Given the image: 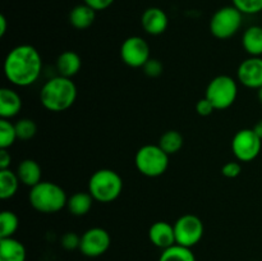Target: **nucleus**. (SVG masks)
<instances>
[{
  "label": "nucleus",
  "instance_id": "nucleus-1",
  "mask_svg": "<svg viewBox=\"0 0 262 261\" xmlns=\"http://www.w3.org/2000/svg\"><path fill=\"white\" fill-rule=\"evenodd\" d=\"M42 72V58L37 49L28 44L18 45L4 59V74L17 87H27L37 82Z\"/></svg>",
  "mask_w": 262,
  "mask_h": 261
},
{
  "label": "nucleus",
  "instance_id": "nucleus-2",
  "mask_svg": "<svg viewBox=\"0 0 262 261\" xmlns=\"http://www.w3.org/2000/svg\"><path fill=\"white\" fill-rule=\"evenodd\" d=\"M77 99V87L72 78L56 76L43 83L40 101L46 110L61 113L68 110Z\"/></svg>",
  "mask_w": 262,
  "mask_h": 261
},
{
  "label": "nucleus",
  "instance_id": "nucleus-3",
  "mask_svg": "<svg viewBox=\"0 0 262 261\" xmlns=\"http://www.w3.org/2000/svg\"><path fill=\"white\" fill-rule=\"evenodd\" d=\"M30 204L36 211L42 214H55L67 207L66 191L54 182H42L32 187L28 194Z\"/></svg>",
  "mask_w": 262,
  "mask_h": 261
},
{
  "label": "nucleus",
  "instance_id": "nucleus-4",
  "mask_svg": "<svg viewBox=\"0 0 262 261\" xmlns=\"http://www.w3.org/2000/svg\"><path fill=\"white\" fill-rule=\"evenodd\" d=\"M123 191V179L113 169H99L89 181V192L95 201L109 204L115 201Z\"/></svg>",
  "mask_w": 262,
  "mask_h": 261
},
{
  "label": "nucleus",
  "instance_id": "nucleus-5",
  "mask_svg": "<svg viewBox=\"0 0 262 261\" xmlns=\"http://www.w3.org/2000/svg\"><path fill=\"white\" fill-rule=\"evenodd\" d=\"M136 168L142 176L156 178L163 176L169 166V155L159 145H145L135 156Z\"/></svg>",
  "mask_w": 262,
  "mask_h": 261
},
{
  "label": "nucleus",
  "instance_id": "nucleus-6",
  "mask_svg": "<svg viewBox=\"0 0 262 261\" xmlns=\"http://www.w3.org/2000/svg\"><path fill=\"white\" fill-rule=\"evenodd\" d=\"M243 13L234 5H228L217 9L210 19V32L219 40L233 37L242 27Z\"/></svg>",
  "mask_w": 262,
  "mask_h": 261
},
{
  "label": "nucleus",
  "instance_id": "nucleus-7",
  "mask_svg": "<svg viewBox=\"0 0 262 261\" xmlns=\"http://www.w3.org/2000/svg\"><path fill=\"white\" fill-rule=\"evenodd\" d=\"M238 96V84L233 77L220 74L207 84L206 99L211 101L215 110H225L232 106Z\"/></svg>",
  "mask_w": 262,
  "mask_h": 261
},
{
  "label": "nucleus",
  "instance_id": "nucleus-8",
  "mask_svg": "<svg viewBox=\"0 0 262 261\" xmlns=\"http://www.w3.org/2000/svg\"><path fill=\"white\" fill-rule=\"evenodd\" d=\"M177 245L192 248L202 240L205 233V227L202 220L193 214L182 215L174 223Z\"/></svg>",
  "mask_w": 262,
  "mask_h": 261
},
{
  "label": "nucleus",
  "instance_id": "nucleus-9",
  "mask_svg": "<svg viewBox=\"0 0 262 261\" xmlns=\"http://www.w3.org/2000/svg\"><path fill=\"white\" fill-rule=\"evenodd\" d=\"M262 140L255 133V130L246 128L238 130L232 140L233 155L237 160L250 163L255 160L261 153Z\"/></svg>",
  "mask_w": 262,
  "mask_h": 261
},
{
  "label": "nucleus",
  "instance_id": "nucleus-10",
  "mask_svg": "<svg viewBox=\"0 0 262 261\" xmlns=\"http://www.w3.org/2000/svg\"><path fill=\"white\" fill-rule=\"evenodd\" d=\"M120 58L130 68H142L150 59V46L141 36H130L120 46Z\"/></svg>",
  "mask_w": 262,
  "mask_h": 261
},
{
  "label": "nucleus",
  "instance_id": "nucleus-11",
  "mask_svg": "<svg viewBox=\"0 0 262 261\" xmlns=\"http://www.w3.org/2000/svg\"><path fill=\"white\" fill-rule=\"evenodd\" d=\"M110 243L112 238L107 230H105L104 228L94 227L87 229L81 235L79 251L87 257H99L109 250Z\"/></svg>",
  "mask_w": 262,
  "mask_h": 261
},
{
  "label": "nucleus",
  "instance_id": "nucleus-12",
  "mask_svg": "<svg viewBox=\"0 0 262 261\" xmlns=\"http://www.w3.org/2000/svg\"><path fill=\"white\" fill-rule=\"evenodd\" d=\"M237 78L243 86L248 89L258 90L262 87V58L250 56L239 64Z\"/></svg>",
  "mask_w": 262,
  "mask_h": 261
},
{
  "label": "nucleus",
  "instance_id": "nucleus-13",
  "mask_svg": "<svg viewBox=\"0 0 262 261\" xmlns=\"http://www.w3.org/2000/svg\"><path fill=\"white\" fill-rule=\"evenodd\" d=\"M141 25L148 35L158 36L166 31L169 25V18L161 8L151 7L142 13Z\"/></svg>",
  "mask_w": 262,
  "mask_h": 261
},
{
  "label": "nucleus",
  "instance_id": "nucleus-14",
  "mask_svg": "<svg viewBox=\"0 0 262 261\" xmlns=\"http://www.w3.org/2000/svg\"><path fill=\"white\" fill-rule=\"evenodd\" d=\"M148 240L156 247L165 250L176 245L174 225L168 222H156L148 229Z\"/></svg>",
  "mask_w": 262,
  "mask_h": 261
},
{
  "label": "nucleus",
  "instance_id": "nucleus-15",
  "mask_svg": "<svg viewBox=\"0 0 262 261\" xmlns=\"http://www.w3.org/2000/svg\"><path fill=\"white\" fill-rule=\"evenodd\" d=\"M22 109V99L17 91L8 87L0 90V117L3 119H10L19 114Z\"/></svg>",
  "mask_w": 262,
  "mask_h": 261
},
{
  "label": "nucleus",
  "instance_id": "nucleus-16",
  "mask_svg": "<svg viewBox=\"0 0 262 261\" xmlns=\"http://www.w3.org/2000/svg\"><path fill=\"white\" fill-rule=\"evenodd\" d=\"M15 173H17L20 183L31 187V188L40 183L41 177H42V170H41L40 164L33 160V159H25L23 161H20L18 164Z\"/></svg>",
  "mask_w": 262,
  "mask_h": 261
},
{
  "label": "nucleus",
  "instance_id": "nucleus-17",
  "mask_svg": "<svg viewBox=\"0 0 262 261\" xmlns=\"http://www.w3.org/2000/svg\"><path fill=\"white\" fill-rule=\"evenodd\" d=\"M82 67V59L77 53L71 50L63 51L56 59V71L59 76L72 78L79 72Z\"/></svg>",
  "mask_w": 262,
  "mask_h": 261
},
{
  "label": "nucleus",
  "instance_id": "nucleus-18",
  "mask_svg": "<svg viewBox=\"0 0 262 261\" xmlns=\"http://www.w3.org/2000/svg\"><path fill=\"white\" fill-rule=\"evenodd\" d=\"M96 18V10L87 4H78L69 12V23L76 30H87L91 27Z\"/></svg>",
  "mask_w": 262,
  "mask_h": 261
},
{
  "label": "nucleus",
  "instance_id": "nucleus-19",
  "mask_svg": "<svg viewBox=\"0 0 262 261\" xmlns=\"http://www.w3.org/2000/svg\"><path fill=\"white\" fill-rule=\"evenodd\" d=\"M0 261H26V248L15 238H0Z\"/></svg>",
  "mask_w": 262,
  "mask_h": 261
},
{
  "label": "nucleus",
  "instance_id": "nucleus-20",
  "mask_svg": "<svg viewBox=\"0 0 262 261\" xmlns=\"http://www.w3.org/2000/svg\"><path fill=\"white\" fill-rule=\"evenodd\" d=\"M242 46L250 56L262 55V27L251 26L242 36Z\"/></svg>",
  "mask_w": 262,
  "mask_h": 261
},
{
  "label": "nucleus",
  "instance_id": "nucleus-21",
  "mask_svg": "<svg viewBox=\"0 0 262 261\" xmlns=\"http://www.w3.org/2000/svg\"><path fill=\"white\" fill-rule=\"evenodd\" d=\"M94 201V197L90 194V192H77L68 197L67 209L74 216H83V215L89 214Z\"/></svg>",
  "mask_w": 262,
  "mask_h": 261
},
{
  "label": "nucleus",
  "instance_id": "nucleus-22",
  "mask_svg": "<svg viewBox=\"0 0 262 261\" xmlns=\"http://www.w3.org/2000/svg\"><path fill=\"white\" fill-rule=\"evenodd\" d=\"M19 178L17 173L10 169H0V197L3 200L12 199L19 187Z\"/></svg>",
  "mask_w": 262,
  "mask_h": 261
},
{
  "label": "nucleus",
  "instance_id": "nucleus-23",
  "mask_svg": "<svg viewBox=\"0 0 262 261\" xmlns=\"http://www.w3.org/2000/svg\"><path fill=\"white\" fill-rule=\"evenodd\" d=\"M159 261H196V256L191 248L181 245H174L161 252Z\"/></svg>",
  "mask_w": 262,
  "mask_h": 261
},
{
  "label": "nucleus",
  "instance_id": "nucleus-24",
  "mask_svg": "<svg viewBox=\"0 0 262 261\" xmlns=\"http://www.w3.org/2000/svg\"><path fill=\"white\" fill-rule=\"evenodd\" d=\"M183 136L178 130H166L164 135H161L159 140V146L165 151L168 155L177 154L182 147H183Z\"/></svg>",
  "mask_w": 262,
  "mask_h": 261
},
{
  "label": "nucleus",
  "instance_id": "nucleus-25",
  "mask_svg": "<svg viewBox=\"0 0 262 261\" xmlns=\"http://www.w3.org/2000/svg\"><path fill=\"white\" fill-rule=\"evenodd\" d=\"M19 227V219L10 210H4L0 214V238H9L14 235Z\"/></svg>",
  "mask_w": 262,
  "mask_h": 261
},
{
  "label": "nucleus",
  "instance_id": "nucleus-26",
  "mask_svg": "<svg viewBox=\"0 0 262 261\" xmlns=\"http://www.w3.org/2000/svg\"><path fill=\"white\" fill-rule=\"evenodd\" d=\"M17 137L15 124H13L9 119L0 120V148H9L14 145Z\"/></svg>",
  "mask_w": 262,
  "mask_h": 261
},
{
  "label": "nucleus",
  "instance_id": "nucleus-27",
  "mask_svg": "<svg viewBox=\"0 0 262 261\" xmlns=\"http://www.w3.org/2000/svg\"><path fill=\"white\" fill-rule=\"evenodd\" d=\"M15 130H17L18 140L28 141L35 137L37 132V125L30 118H22L15 123Z\"/></svg>",
  "mask_w": 262,
  "mask_h": 261
},
{
  "label": "nucleus",
  "instance_id": "nucleus-28",
  "mask_svg": "<svg viewBox=\"0 0 262 261\" xmlns=\"http://www.w3.org/2000/svg\"><path fill=\"white\" fill-rule=\"evenodd\" d=\"M232 5L243 14H257L262 12V0H232Z\"/></svg>",
  "mask_w": 262,
  "mask_h": 261
},
{
  "label": "nucleus",
  "instance_id": "nucleus-29",
  "mask_svg": "<svg viewBox=\"0 0 262 261\" xmlns=\"http://www.w3.org/2000/svg\"><path fill=\"white\" fill-rule=\"evenodd\" d=\"M60 243L66 250L73 251L78 248L81 245V237H79L77 233L74 232H67L66 234H63V237L60 238Z\"/></svg>",
  "mask_w": 262,
  "mask_h": 261
},
{
  "label": "nucleus",
  "instance_id": "nucleus-30",
  "mask_svg": "<svg viewBox=\"0 0 262 261\" xmlns=\"http://www.w3.org/2000/svg\"><path fill=\"white\" fill-rule=\"evenodd\" d=\"M143 72L146 73V76L148 77H152V78H155V77H159L161 73H163V64H161V61H159L158 59H152L150 58L147 61H146L145 66L142 67Z\"/></svg>",
  "mask_w": 262,
  "mask_h": 261
},
{
  "label": "nucleus",
  "instance_id": "nucleus-31",
  "mask_svg": "<svg viewBox=\"0 0 262 261\" xmlns=\"http://www.w3.org/2000/svg\"><path fill=\"white\" fill-rule=\"evenodd\" d=\"M241 171H242V168H241L238 161H230V163L223 165L222 168V174L227 178H235V177L239 176Z\"/></svg>",
  "mask_w": 262,
  "mask_h": 261
},
{
  "label": "nucleus",
  "instance_id": "nucleus-32",
  "mask_svg": "<svg viewBox=\"0 0 262 261\" xmlns=\"http://www.w3.org/2000/svg\"><path fill=\"white\" fill-rule=\"evenodd\" d=\"M196 110L201 117H207V115H210L212 112H214L215 107L209 99L204 97V99H201L196 104Z\"/></svg>",
  "mask_w": 262,
  "mask_h": 261
},
{
  "label": "nucleus",
  "instance_id": "nucleus-33",
  "mask_svg": "<svg viewBox=\"0 0 262 261\" xmlns=\"http://www.w3.org/2000/svg\"><path fill=\"white\" fill-rule=\"evenodd\" d=\"M115 0H83L84 4L90 5L92 9H95L96 12H100V10H105L109 7H112L113 3Z\"/></svg>",
  "mask_w": 262,
  "mask_h": 261
},
{
  "label": "nucleus",
  "instance_id": "nucleus-34",
  "mask_svg": "<svg viewBox=\"0 0 262 261\" xmlns=\"http://www.w3.org/2000/svg\"><path fill=\"white\" fill-rule=\"evenodd\" d=\"M12 163V155L8 148H0V169H9Z\"/></svg>",
  "mask_w": 262,
  "mask_h": 261
},
{
  "label": "nucleus",
  "instance_id": "nucleus-35",
  "mask_svg": "<svg viewBox=\"0 0 262 261\" xmlns=\"http://www.w3.org/2000/svg\"><path fill=\"white\" fill-rule=\"evenodd\" d=\"M7 27H8V22L7 18H5L4 14H0V37L5 35L7 32Z\"/></svg>",
  "mask_w": 262,
  "mask_h": 261
},
{
  "label": "nucleus",
  "instance_id": "nucleus-36",
  "mask_svg": "<svg viewBox=\"0 0 262 261\" xmlns=\"http://www.w3.org/2000/svg\"><path fill=\"white\" fill-rule=\"evenodd\" d=\"M252 129L255 130V133H256V135H257L258 137H260L261 140H262V119H260V120H258L257 123H256V124H255V127H253Z\"/></svg>",
  "mask_w": 262,
  "mask_h": 261
},
{
  "label": "nucleus",
  "instance_id": "nucleus-37",
  "mask_svg": "<svg viewBox=\"0 0 262 261\" xmlns=\"http://www.w3.org/2000/svg\"><path fill=\"white\" fill-rule=\"evenodd\" d=\"M257 97H258V101H260V104L262 105V87L257 90Z\"/></svg>",
  "mask_w": 262,
  "mask_h": 261
}]
</instances>
